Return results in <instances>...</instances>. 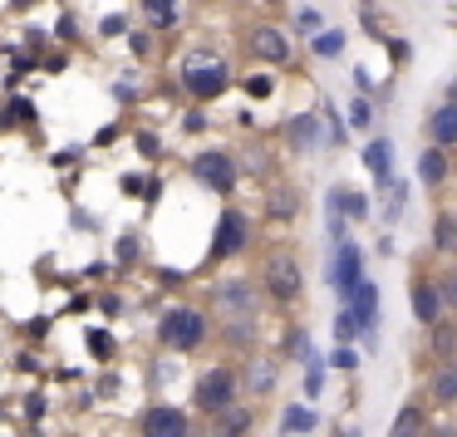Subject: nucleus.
Segmentation results:
<instances>
[{
    "instance_id": "nucleus-1",
    "label": "nucleus",
    "mask_w": 457,
    "mask_h": 437,
    "mask_svg": "<svg viewBox=\"0 0 457 437\" xmlns=\"http://www.w3.org/2000/svg\"><path fill=\"white\" fill-rule=\"evenodd\" d=\"M158 339L168 349H178V354H187V349H197L202 339H207V315L192 305H172L168 315L158 319Z\"/></svg>"
},
{
    "instance_id": "nucleus-2",
    "label": "nucleus",
    "mask_w": 457,
    "mask_h": 437,
    "mask_svg": "<svg viewBox=\"0 0 457 437\" xmlns=\"http://www.w3.org/2000/svg\"><path fill=\"white\" fill-rule=\"evenodd\" d=\"M231 403H237V374H231V368H207V374L197 378V408L207 413V423L217 413H227Z\"/></svg>"
},
{
    "instance_id": "nucleus-3",
    "label": "nucleus",
    "mask_w": 457,
    "mask_h": 437,
    "mask_svg": "<svg viewBox=\"0 0 457 437\" xmlns=\"http://www.w3.org/2000/svg\"><path fill=\"white\" fill-rule=\"evenodd\" d=\"M359 285H364V256H359V246H339L329 256V290L339 300H354Z\"/></svg>"
},
{
    "instance_id": "nucleus-4",
    "label": "nucleus",
    "mask_w": 457,
    "mask_h": 437,
    "mask_svg": "<svg viewBox=\"0 0 457 437\" xmlns=\"http://www.w3.org/2000/svg\"><path fill=\"white\" fill-rule=\"evenodd\" d=\"M300 285H305V276H300L295 256H290V251H276V256L266 260V290L276 300H295Z\"/></svg>"
},
{
    "instance_id": "nucleus-5",
    "label": "nucleus",
    "mask_w": 457,
    "mask_h": 437,
    "mask_svg": "<svg viewBox=\"0 0 457 437\" xmlns=\"http://www.w3.org/2000/svg\"><path fill=\"white\" fill-rule=\"evenodd\" d=\"M143 437H192L187 408H178V403H153L148 413H143Z\"/></svg>"
},
{
    "instance_id": "nucleus-6",
    "label": "nucleus",
    "mask_w": 457,
    "mask_h": 437,
    "mask_svg": "<svg viewBox=\"0 0 457 437\" xmlns=\"http://www.w3.org/2000/svg\"><path fill=\"white\" fill-rule=\"evenodd\" d=\"M227 64L221 60H192L187 70H182V84H187L192 94H197V99H217L221 89H227Z\"/></svg>"
},
{
    "instance_id": "nucleus-7",
    "label": "nucleus",
    "mask_w": 457,
    "mask_h": 437,
    "mask_svg": "<svg viewBox=\"0 0 457 437\" xmlns=\"http://www.w3.org/2000/svg\"><path fill=\"white\" fill-rule=\"evenodd\" d=\"M192 172H197V182H202V187H212V192H231V187H237V168H231L227 153H202V158L192 162Z\"/></svg>"
},
{
    "instance_id": "nucleus-8",
    "label": "nucleus",
    "mask_w": 457,
    "mask_h": 437,
    "mask_svg": "<svg viewBox=\"0 0 457 437\" xmlns=\"http://www.w3.org/2000/svg\"><path fill=\"white\" fill-rule=\"evenodd\" d=\"M246 217L241 211H221V227H217V236H212V256H237L241 246H246Z\"/></svg>"
},
{
    "instance_id": "nucleus-9",
    "label": "nucleus",
    "mask_w": 457,
    "mask_h": 437,
    "mask_svg": "<svg viewBox=\"0 0 457 437\" xmlns=\"http://www.w3.org/2000/svg\"><path fill=\"white\" fill-rule=\"evenodd\" d=\"M364 168H369V177L378 182V187H394V143L388 138H374L364 148Z\"/></svg>"
},
{
    "instance_id": "nucleus-10",
    "label": "nucleus",
    "mask_w": 457,
    "mask_h": 437,
    "mask_svg": "<svg viewBox=\"0 0 457 437\" xmlns=\"http://www.w3.org/2000/svg\"><path fill=\"white\" fill-rule=\"evenodd\" d=\"M251 54H261L266 64H286L290 60V40L280 30H270V25H261V30H251Z\"/></svg>"
},
{
    "instance_id": "nucleus-11",
    "label": "nucleus",
    "mask_w": 457,
    "mask_h": 437,
    "mask_svg": "<svg viewBox=\"0 0 457 437\" xmlns=\"http://www.w3.org/2000/svg\"><path fill=\"white\" fill-rule=\"evenodd\" d=\"M217 305L231 309V315H237V325H246V319L256 315V300H251V290L241 285V280H227V285L217 290Z\"/></svg>"
},
{
    "instance_id": "nucleus-12",
    "label": "nucleus",
    "mask_w": 457,
    "mask_h": 437,
    "mask_svg": "<svg viewBox=\"0 0 457 437\" xmlns=\"http://www.w3.org/2000/svg\"><path fill=\"white\" fill-rule=\"evenodd\" d=\"M251 423H256V408H241V403H231L227 413H217V417H212V437H241Z\"/></svg>"
},
{
    "instance_id": "nucleus-13",
    "label": "nucleus",
    "mask_w": 457,
    "mask_h": 437,
    "mask_svg": "<svg viewBox=\"0 0 457 437\" xmlns=\"http://www.w3.org/2000/svg\"><path fill=\"white\" fill-rule=\"evenodd\" d=\"M413 315L423 319V325H433V319L443 315V290H437L433 280H418L413 285Z\"/></svg>"
},
{
    "instance_id": "nucleus-14",
    "label": "nucleus",
    "mask_w": 457,
    "mask_h": 437,
    "mask_svg": "<svg viewBox=\"0 0 457 437\" xmlns=\"http://www.w3.org/2000/svg\"><path fill=\"white\" fill-rule=\"evenodd\" d=\"M329 211H345L349 221H364L369 217V197L354 187H329Z\"/></svg>"
},
{
    "instance_id": "nucleus-15",
    "label": "nucleus",
    "mask_w": 457,
    "mask_h": 437,
    "mask_svg": "<svg viewBox=\"0 0 457 437\" xmlns=\"http://www.w3.org/2000/svg\"><path fill=\"white\" fill-rule=\"evenodd\" d=\"M349 309L359 315V325H364V334L378 325V285H374V280H364V285L354 290V305H349ZM369 339H374V334H369Z\"/></svg>"
},
{
    "instance_id": "nucleus-16",
    "label": "nucleus",
    "mask_w": 457,
    "mask_h": 437,
    "mask_svg": "<svg viewBox=\"0 0 457 437\" xmlns=\"http://www.w3.org/2000/svg\"><path fill=\"white\" fill-rule=\"evenodd\" d=\"M428 138L433 143H457V103H443V109L428 113Z\"/></svg>"
},
{
    "instance_id": "nucleus-17",
    "label": "nucleus",
    "mask_w": 457,
    "mask_h": 437,
    "mask_svg": "<svg viewBox=\"0 0 457 437\" xmlns=\"http://www.w3.org/2000/svg\"><path fill=\"white\" fill-rule=\"evenodd\" d=\"M178 11H182V0H143V15H148L153 30H172Z\"/></svg>"
},
{
    "instance_id": "nucleus-18",
    "label": "nucleus",
    "mask_w": 457,
    "mask_h": 437,
    "mask_svg": "<svg viewBox=\"0 0 457 437\" xmlns=\"http://www.w3.org/2000/svg\"><path fill=\"white\" fill-rule=\"evenodd\" d=\"M418 177H423L428 187H437V182L447 177V153L443 148H428L423 158H418Z\"/></svg>"
},
{
    "instance_id": "nucleus-19",
    "label": "nucleus",
    "mask_w": 457,
    "mask_h": 437,
    "mask_svg": "<svg viewBox=\"0 0 457 437\" xmlns=\"http://www.w3.org/2000/svg\"><path fill=\"white\" fill-rule=\"evenodd\" d=\"M418 427H423V413L408 403V408H398V417H394V427H388V437H418Z\"/></svg>"
},
{
    "instance_id": "nucleus-20",
    "label": "nucleus",
    "mask_w": 457,
    "mask_h": 437,
    "mask_svg": "<svg viewBox=\"0 0 457 437\" xmlns=\"http://www.w3.org/2000/svg\"><path fill=\"white\" fill-rule=\"evenodd\" d=\"M290 148H315V133H320V123L315 119H290Z\"/></svg>"
},
{
    "instance_id": "nucleus-21",
    "label": "nucleus",
    "mask_w": 457,
    "mask_h": 437,
    "mask_svg": "<svg viewBox=\"0 0 457 437\" xmlns=\"http://www.w3.org/2000/svg\"><path fill=\"white\" fill-rule=\"evenodd\" d=\"M280 427H286V433H310V427H315V413H310V408H286Z\"/></svg>"
},
{
    "instance_id": "nucleus-22",
    "label": "nucleus",
    "mask_w": 457,
    "mask_h": 437,
    "mask_svg": "<svg viewBox=\"0 0 457 437\" xmlns=\"http://www.w3.org/2000/svg\"><path fill=\"white\" fill-rule=\"evenodd\" d=\"M403 207H408V187H403V182H394V187H388V202H384V217L398 221V217H403Z\"/></svg>"
},
{
    "instance_id": "nucleus-23",
    "label": "nucleus",
    "mask_w": 457,
    "mask_h": 437,
    "mask_svg": "<svg viewBox=\"0 0 457 437\" xmlns=\"http://www.w3.org/2000/svg\"><path fill=\"white\" fill-rule=\"evenodd\" d=\"M339 50H345V35H339V30H320V35H315V54H325V60H335Z\"/></svg>"
},
{
    "instance_id": "nucleus-24",
    "label": "nucleus",
    "mask_w": 457,
    "mask_h": 437,
    "mask_svg": "<svg viewBox=\"0 0 457 437\" xmlns=\"http://www.w3.org/2000/svg\"><path fill=\"white\" fill-rule=\"evenodd\" d=\"M433 398H437V403H453V398H457V368H447V374L433 378Z\"/></svg>"
},
{
    "instance_id": "nucleus-25",
    "label": "nucleus",
    "mask_w": 457,
    "mask_h": 437,
    "mask_svg": "<svg viewBox=\"0 0 457 437\" xmlns=\"http://www.w3.org/2000/svg\"><path fill=\"white\" fill-rule=\"evenodd\" d=\"M354 334H364L359 315H354V309H339V319H335V339H354Z\"/></svg>"
},
{
    "instance_id": "nucleus-26",
    "label": "nucleus",
    "mask_w": 457,
    "mask_h": 437,
    "mask_svg": "<svg viewBox=\"0 0 457 437\" xmlns=\"http://www.w3.org/2000/svg\"><path fill=\"white\" fill-rule=\"evenodd\" d=\"M251 368H256V374H246V383L256 388V393H266V388L276 383V368H270L266 359H256V364H251Z\"/></svg>"
},
{
    "instance_id": "nucleus-27",
    "label": "nucleus",
    "mask_w": 457,
    "mask_h": 437,
    "mask_svg": "<svg viewBox=\"0 0 457 437\" xmlns=\"http://www.w3.org/2000/svg\"><path fill=\"white\" fill-rule=\"evenodd\" d=\"M433 241H437V251H453V246H457V221L437 217V227H433Z\"/></svg>"
},
{
    "instance_id": "nucleus-28",
    "label": "nucleus",
    "mask_w": 457,
    "mask_h": 437,
    "mask_svg": "<svg viewBox=\"0 0 457 437\" xmlns=\"http://www.w3.org/2000/svg\"><path fill=\"white\" fill-rule=\"evenodd\" d=\"M320 388H325V359H315V354H310V374H305V393H310V398H315V393H320Z\"/></svg>"
},
{
    "instance_id": "nucleus-29",
    "label": "nucleus",
    "mask_w": 457,
    "mask_h": 437,
    "mask_svg": "<svg viewBox=\"0 0 457 437\" xmlns=\"http://www.w3.org/2000/svg\"><path fill=\"white\" fill-rule=\"evenodd\" d=\"M270 217H280V221L295 217V192H290V197H286V192H276V197H270Z\"/></svg>"
},
{
    "instance_id": "nucleus-30",
    "label": "nucleus",
    "mask_w": 457,
    "mask_h": 437,
    "mask_svg": "<svg viewBox=\"0 0 457 437\" xmlns=\"http://www.w3.org/2000/svg\"><path fill=\"white\" fill-rule=\"evenodd\" d=\"M369 119H374V109H369V103L359 99L354 109H349V123H354V128H369Z\"/></svg>"
},
{
    "instance_id": "nucleus-31",
    "label": "nucleus",
    "mask_w": 457,
    "mask_h": 437,
    "mask_svg": "<svg viewBox=\"0 0 457 437\" xmlns=\"http://www.w3.org/2000/svg\"><path fill=\"white\" fill-rule=\"evenodd\" d=\"M329 364H335V368H345V374H354V368H359V359H354V349H339V354L329 359Z\"/></svg>"
},
{
    "instance_id": "nucleus-32",
    "label": "nucleus",
    "mask_w": 457,
    "mask_h": 437,
    "mask_svg": "<svg viewBox=\"0 0 457 437\" xmlns=\"http://www.w3.org/2000/svg\"><path fill=\"white\" fill-rule=\"evenodd\" d=\"M286 354H310V339H305V329H295V334L286 339Z\"/></svg>"
},
{
    "instance_id": "nucleus-33",
    "label": "nucleus",
    "mask_w": 457,
    "mask_h": 437,
    "mask_svg": "<svg viewBox=\"0 0 457 437\" xmlns=\"http://www.w3.org/2000/svg\"><path fill=\"white\" fill-rule=\"evenodd\" d=\"M246 94L251 99H270V79L261 74V79H246Z\"/></svg>"
},
{
    "instance_id": "nucleus-34",
    "label": "nucleus",
    "mask_w": 457,
    "mask_h": 437,
    "mask_svg": "<svg viewBox=\"0 0 457 437\" xmlns=\"http://www.w3.org/2000/svg\"><path fill=\"white\" fill-rule=\"evenodd\" d=\"M437 290H443V300H447V305L457 309V270H453V276H447V280H443V285H437Z\"/></svg>"
},
{
    "instance_id": "nucleus-35",
    "label": "nucleus",
    "mask_w": 457,
    "mask_h": 437,
    "mask_svg": "<svg viewBox=\"0 0 457 437\" xmlns=\"http://www.w3.org/2000/svg\"><path fill=\"white\" fill-rule=\"evenodd\" d=\"M89 349H94V354H109L113 344H109V334H89Z\"/></svg>"
},
{
    "instance_id": "nucleus-36",
    "label": "nucleus",
    "mask_w": 457,
    "mask_h": 437,
    "mask_svg": "<svg viewBox=\"0 0 457 437\" xmlns=\"http://www.w3.org/2000/svg\"><path fill=\"white\" fill-rule=\"evenodd\" d=\"M300 30H320V15L315 11H300Z\"/></svg>"
},
{
    "instance_id": "nucleus-37",
    "label": "nucleus",
    "mask_w": 457,
    "mask_h": 437,
    "mask_svg": "<svg viewBox=\"0 0 457 437\" xmlns=\"http://www.w3.org/2000/svg\"><path fill=\"white\" fill-rule=\"evenodd\" d=\"M428 437H457V433H453V427H437V433H428Z\"/></svg>"
},
{
    "instance_id": "nucleus-38",
    "label": "nucleus",
    "mask_w": 457,
    "mask_h": 437,
    "mask_svg": "<svg viewBox=\"0 0 457 437\" xmlns=\"http://www.w3.org/2000/svg\"><path fill=\"white\" fill-rule=\"evenodd\" d=\"M339 437H359V427H345V433H339Z\"/></svg>"
},
{
    "instance_id": "nucleus-39",
    "label": "nucleus",
    "mask_w": 457,
    "mask_h": 437,
    "mask_svg": "<svg viewBox=\"0 0 457 437\" xmlns=\"http://www.w3.org/2000/svg\"><path fill=\"white\" fill-rule=\"evenodd\" d=\"M453 103H457V89H453Z\"/></svg>"
},
{
    "instance_id": "nucleus-40",
    "label": "nucleus",
    "mask_w": 457,
    "mask_h": 437,
    "mask_svg": "<svg viewBox=\"0 0 457 437\" xmlns=\"http://www.w3.org/2000/svg\"><path fill=\"white\" fill-rule=\"evenodd\" d=\"M192 437H197V433H192Z\"/></svg>"
}]
</instances>
